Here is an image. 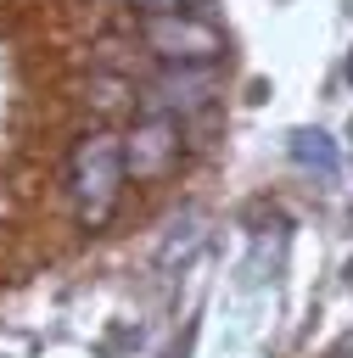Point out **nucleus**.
<instances>
[{
	"instance_id": "obj_1",
	"label": "nucleus",
	"mask_w": 353,
	"mask_h": 358,
	"mask_svg": "<svg viewBox=\"0 0 353 358\" xmlns=\"http://www.w3.org/2000/svg\"><path fill=\"white\" fill-rule=\"evenodd\" d=\"M123 140L112 134H90L73 151V207L84 229H101L118 213V190H123Z\"/></svg>"
},
{
	"instance_id": "obj_2",
	"label": "nucleus",
	"mask_w": 353,
	"mask_h": 358,
	"mask_svg": "<svg viewBox=\"0 0 353 358\" xmlns=\"http://www.w3.org/2000/svg\"><path fill=\"white\" fill-rule=\"evenodd\" d=\"M146 45H151L162 62L207 67V62H219L224 34H219L213 22H202L196 11H151V17H146Z\"/></svg>"
},
{
	"instance_id": "obj_3",
	"label": "nucleus",
	"mask_w": 353,
	"mask_h": 358,
	"mask_svg": "<svg viewBox=\"0 0 353 358\" xmlns=\"http://www.w3.org/2000/svg\"><path fill=\"white\" fill-rule=\"evenodd\" d=\"M174 157H179V123H174V112H151L123 140V173L129 179H162L174 168Z\"/></svg>"
},
{
	"instance_id": "obj_4",
	"label": "nucleus",
	"mask_w": 353,
	"mask_h": 358,
	"mask_svg": "<svg viewBox=\"0 0 353 358\" xmlns=\"http://www.w3.org/2000/svg\"><path fill=\"white\" fill-rule=\"evenodd\" d=\"M213 101V73L207 67H179V73H162L151 84V106L157 112H196Z\"/></svg>"
},
{
	"instance_id": "obj_5",
	"label": "nucleus",
	"mask_w": 353,
	"mask_h": 358,
	"mask_svg": "<svg viewBox=\"0 0 353 358\" xmlns=\"http://www.w3.org/2000/svg\"><path fill=\"white\" fill-rule=\"evenodd\" d=\"M291 157L303 162V168H314V173H336V145H331V134L325 129H291Z\"/></svg>"
},
{
	"instance_id": "obj_6",
	"label": "nucleus",
	"mask_w": 353,
	"mask_h": 358,
	"mask_svg": "<svg viewBox=\"0 0 353 358\" xmlns=\"http://www.w3.org/2000/svg\"><path fill=\"white\" fill-rule=\"evenodd\" d=\"M134 6H140L146 17H151V11H196L191 0H134Z\"/></svg>"
},
{
	"instance_id": "obj_7",
	"label": "nucleus",
	"mask_w": 353,
	"mask_h": 358,
	"mask_svg": "<svg viewBox=\"0 0 353 358\" xmlns=\"http://www.w3.org/2000/svg\"><path fill=\"white\" fill-rule=\"evenodd\" d=\"M342 73H347V84H353V50H347V67H342Z\"/></svg>"
}]
</instances>
